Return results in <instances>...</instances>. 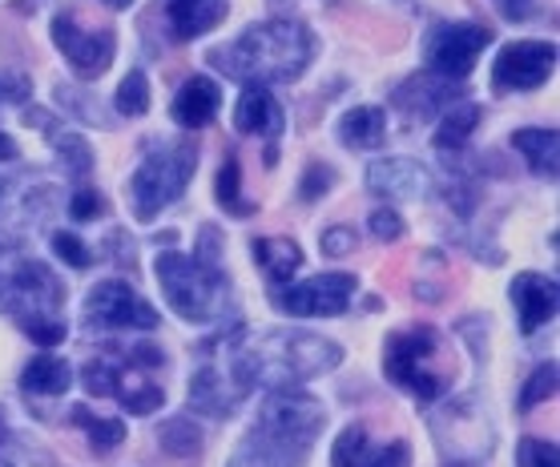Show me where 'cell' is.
I'll list each match as a JSON object with an SVG mask.
<instances>
[{
  "instance_id": "ffe728a7",
  "label": "cell",
  "mask_w": 560,
  "mask_h": 467,
  "mask_svg": "<svg viewBox=\"0 0 560 467\" xmlns=\"http://www.w3.org/2000/svg\"><path fill=\"white\" fill-rule=\"evenodd\" d=\"M557 145L560 133L557 129H516L512 133V150L521 153L528 170L540 177H557Z\"/></svg>"
},
{
  "instance_id": "e575fe53",
  "label": "cell",
  "mask_w": 560,
  "mask_h": 467,
  "mask_svg": "<svg viewBox=\"0 0 560 467\" xmlns=\"http://www.w3.org/2000/svg\"><path fill=\"white\" fill-rule=\"evenodd\" d=\"M226 467H291V464H287V459H279L270 447H262L258 440H250V435H246V440L238 443V452L230 455Z\"/></svg>"
},
{
  "instance_id": "e0dca14e",
  "label": "cell",
  "mask_w": 560,
  "mask_h": 467,
  "mask_svg": "<svg viewBox=\"0 0 560 467\" xmlns=\"http://www.w3.org/2000/svg\"><path fill=\"white\" fill-rule=\"evenodd\" d=\"M234 129L246 133V138H255V133H262V138H279L282 109H279V102L270 97L267 85L243 89V97H238V105H234Z\"/></svg>"
},
{
  "instance_id": "d6986e66",
  "label": "cell",
  "mask_w": 560,
  "mask_h": 467,
  "mask_svg": "<svg viewBox=\"0 0 560 467\" xmlns=\"http://www.w3.org/2000/svg\"><path fill=\"white\" fill-rule=\"evenodd\" d=\"M339 141L347 150H380L387 141V117L375 105H359L351 114H343L339 121Z\"/></svg>"
},
{
  "instance_id": "4316f807",
  "label": "cell",
  "mask_w": 560,
  "mask_h": 467,
  "mask_svg": "<svg viewBox=\"0 0 560 467\" xmlns=\"http://www.w3.org/2000/svg\"><path fill=\"white\" fill-rule=\"evenodd\" d=\"M218 206L238 218L255 214V202H246L243 186H238V157H234V153H226V162L218 170Z\"/></svg>"
},
{
  "instance_id": "484cf974",
  "label": "cell",
  "mask_w": 560,
  "mask_h": 467,
  "mask_svg": "<svg viewBox=\"0 0 560 467\" xmlns=\"http://www.w3.org/2000/svg\"><path fill=\"white\" fill-rule=\"evenodd\" d=\"M69 423H77V428L90 435L93 452H109V447H117V443L126 440V423H121V419L93 416L85 407H73V411H69Z\"/></svg>"
},
{
  "instance_id": "7dc6e473",
  "label": "cell",
  "mask_w": 560,
  "mask_h": 467,
  "mask_svg": "<svg viewBox=\"0 0 560 467\" xmlns=\"http://www.w3.org/2000/svg\"><path fill=\"white\" fill-rule=\"evenodd\" d=\"M0 440H9V428H4V407H0Z\"/></svg>"
},
{
  "instance_id": "bcb514c9",
  "label": "cell",
  "mask_w": 560,
  "mask_h": 467,
  "mask_svg": "<svg viewBox=\"0 0 560 467\" xmlns=\"http://www.w3.org/2000/svg\"><path fill=\"white\" fill-rule=\"evenodd\" d=\"M105 4H109V9H129L133 0H105Z\"/></svg>"
},
{
  "instance_id": "7c38bea8",
  "label": "cell",
  "mask_w": 560,
  "mask_h": 467,
  "mask_svg": "<svg viewBox=\"0 0 560 467\" xmlns=\"http://www.w3.org/2000/svg\"><path fill=\"white\" fill-rule=\"evenodd\" d=\"M557 65V45L548 40H516L509 49H500L497 65H492V85L524 93V89H540L552 77Z\"/></svg>"
},
{
  "instance_id": "cb8c5ba5",
  "label": "cell",
  "mask_w": 560,
  "mask_h": 467,
  "mask_svg": "<svg viewBox=\"0 0 560 467\" xmlns=\"http://www.w3.org/2000/svg\"><path fill=\"white\" fill-rule=\"evenodd\" d=\"M476 126H480V105L476 102L447 105L444 117H440V129H435V150H459Z\"/></svg>"
},
{
  "instance_id": "ac0fdd59",
  "label": "cell",
  "mask_w": 560,
  "mask_h": 467,
  "mask_svg": "<svg viewBox=\"0 0 560 467\" xmlns=\"http://www.w3.org/2000/svg\"><path fill=\"white\" fill-rule=\"evenodd\" d=\"M218 105H222V89H218L210 77H190V81L178 89L174 105H170V117H174L182 129H202L214 121Z\"/></svg>"
},
{
  "instance_id": "836d02e7",
  "label": "cell",
  "mask_w": 560,
  "mask_h": 467,
  "mask_svg": "<svg viewBox=\"0 0 560 467\" xmlns=\"http://www.w3.org/2000/svg\"><path fill=\"white\" fill-rule=\"evenodd\" d=\"M52 254H57V258H65L73 270H90V266H93V250L77 238V234H69V230H57V234H52Z\"/></svg>"
},
{
  "instance_id": "7a4b0ae2",
  "label": "cell",
  "mask_w": 560,
  "mask_h": 467,
  "mask_svg": "<svg viewBox=\"0 0 560 467\" xmlns=\"http://www.w3.org/2000/svg\"><path fill=\"white\" fill-rule=\"evenodd\" d=\"M250 392H255V371H250L246 327L234 323L198 347V371L190 375V407L198 416L226 419L230 411H238V404Z\"/></svg>"
},
{
  "instance_id": "f6af8a7d",
  "label": "cell",
  "mask_w": 560,
  "mask_h": 467,
  "mask_svg": "<svg viewBox=\"0 0 560 467\" xmlns=\"http://www.w3.org/2000/svg\"><path fill=\"white\" fill-rule=\"evenodd\" d=\"M16 141L9 138V133H0V162H16Z\"/></svg>"
},
{
  "instance_id": "4fadbf2b",
  "label": "cell",
  "mask_w": 560,
  "mask_h": 467,
  "mask_svg": "<svg viewBox=\"0 0 560 467\" xmlns=\"http://www.w3.org/2000/svg\"><path fill=\"white\" fill-rule=\"evenodd\" d=\"M459 102V85L440 73H420L411 77L408 85L395 89V109L408 121H432L435 114H444L447 105Z\"/></svg>"
},
{
  "instance_id": "ab89813d",
  "label": "cell",
  "mask_w": 560,
  "mask_h": 467,
  "mask_svg": "<svg viewBox=\"0 0 560 467\" xmlns=\"http://www.w3.org/2000/svg\"><path fill=\"white\" fill-rule=\"evenodd\" d=\"M368 226L380 242H399V238H404V230H408V226H404V218L395 214L392 206H387V210H375V214L368 218Z\"/></svg>"
},
{
  "instance_id": "60d3db41",
  "label": "cell",
  "mask_w": 560,
  "mask_h": 467,
  "mask_svg": "<svg viewBox=\"0 0 560 467\" xmlns=\"http://www.w3.org/2000/svg\"><path fill=\"white\" fill-rule=\"evenodd\" d=\"M69 214H73V222H90V218L105 214V198L97 190H77L69 198Z\"/></svg>"
},
{
  "instance_id": "b9f144b4",
  "label": "cell",
  "mask_w": 560,
  "mask_h": 467,
  "mask_svg": "<svg viewBox=\"0 0 560 467\" xmlns=\"http://www.w3.org/2000/svg\"><path fill=\"white\" fill-rule=\"evenodd\" d=\"M355 230L351 226H331L327 230V234H323V242H318V246H323V254H331V258H343V254H351L355 250Z\"/></svg>"
},
{
  "instance_id": "74e56055",
  "label": "cell",
  "mask_w": 560,
  "mask_h": 467,
  "mask_svg": "<svg viewBox=\"0 0 560 467\" xmlns=\"http://www.w3.org/2000/svg\"><path fill=\"white\" fill-rule=\"evenodd\" d=\"M359 467H408V443L395 440V443H383V447H368Z\"/></svg>"
},
{
  "instance_id": "8992f818",
  "label": "cell",
  "mask_w": 560,
  "mask_h": 467,
  "mask_svg": "<svg viewBox=\"0 0 560 467\" xmlns=\"http://www.w3.org/2000/svg\"><path fill=\"white\" fill-rule=\"evenodd\" d=\"M194 170H198V145L182 141L174 150L150 153L145 162L133 170L129 177V198H133V214L141 222L158 218L166 206H174L182 198V190L190 186Z\"/></svg>"
},
{
  "instance_id": "277c9868",
  "label": "cell",
  "mask_w": 560,
  "mask_h": 467,
  "mask_svg": "<svg viewBox=\"0 0 560 467\" xmlns=\"http://www.w3.org/2000/svg\"><path fill=\"white\" fill-rule=\"evenodd\" d=\"M153 275L162 282V294L174 306V315H182L186 323H214L226 315L230 282L218 270V262H206L198 254L190 258V254L166 250L158 254Z\"/></svg>"
},
{
  "instance_id": "c3c4849f",
  "label": "cell",
  "mask_w": 560,
  "mask_h": 467,
  "mask_svg": "<svg viewBox=\"0 0 560 467\" xmlns=\"http://www.w3.org/2000/svg\"><path fill=\"white\" fill-rule=\"evenodd\" d=\"M0 206H4V182H0Z\"/></svg>"
},
{
  "instance_id": "6da1fadb",
  "label": "cell",
  "mask_w": 560,
  "mask_h": 467,
  "mask_svg": "<svg viewBox=\"0 0 560 467\" xmlns=\"http://www.w3.org/2000/svg\"><path fill=\"white\" fill-rule=\"evenodd\" d=\"M315 40L299 21H262L250 25L243 37L214 52L218 69L243 85H287L299 81L311 65Z\"/></svg>"
},
{
  "instance_id": "5b68a950",
  "label": "cell",
  "mask_w": 560,
  "mask_h": 467,
  "mask_svg": "<svg viewBox=\"0 0 560 467\" xmlns=\"http://www.w3.org/2000/svg\"><path fill=\"white\" fill-rule=\"evenodd\" d=\"M327 423V411L318 399L299 392H270L262 411H258V423L250 428V440H258L262 447L287 459L291 467H299L306 459V452L315 447L318 431Z\"/></svg>"
},
{
  "instance_id": "83f0119b",
  "label": "cell",
  "mask_w": 560,
  "mask_h": 467,
  "mask_svg": "<svg viewBox=\"0 0 560 467\" xmlns=\"http://www.w3.org/2000/svg\"><path fill=\"white\" fill-rule=\"evenodd\" d=\"M117 114L121 117H145L150 114V81L141 69H129V77L117 89Z\"/></svg>"
},
{
  "instance_id": "681fc988",
  "label": "cell",
  "mask_w": 560,
  "mask_h": 467,
  "mask_svg": "<svg viewBox=\"0 0 560 467\" xmlns=\"http://www.w3.org/2000/svg\"><path fill=\"white\" fill-rule=\"evenodd\" d=\"M170 4H194V0H170Z\"/></svg>"
},
{
  "instance_id": "f907efd6",
  "label": "cell",
  "mask_w": 560,
  "mask_h": 467,
  "mask_svg": "<svg viewBox=\"0 0 560 467\" xmlns=\"http://www.w3.org/2000/svg\"><path fill=\"white\" fill-rule=\"evenodd\" d=\"M0 467H13V464H9V459H0Z\"/></svg>"
},
{
  "instance_id": "603a6c76",
  "label": "cell",
  "mask_w": 560,
  "mask_h": 467,
  "mask_svg": "<svg viewBox=\"0 0 560 467\" xmlns=\"http://www.w3.org/2000/svg\"><path fill=\"white\" fill-rule=\"evenodd\" d=\"M69 380H73V371H69V363L57 359V354H37V359L21 371V387H25L28 395H61V392H69Z\"/></svg>"
},
{
  "instance_id": "f35d334b",
  "label": "cell",
  "mask_w": 560,
  "mask_h": 467,
  "mask_svg": "<svg viewBox=\"0 0 560 467\" xmlns=\"http://www.w3.org/2000/svg\"><path fill=\"white\" fill-rule=\"evenodd\" d=\"M33 97V81L25 73H13V69H0V102L4 105H21Z\"/></svg>"
},
{
  "instance_id": "9a60e30c",
  "label": "cell",
  "mask_w": 560,
  "mask_h": 467,
  "mask_svg": "<svg viewBox=\"0 0 560 467\" xmlns=\"http://www.w3.org/2000/svg\"><path fill=\"white\" fill-rule=\"evenodd\" d=\"M512 306L521 315L524 335H536V330L557 318V278L548 275H516L512 278Z\"/></svg>"
},
{
  "instance_id": "d590c367",
  "label": "cell",
  "mask_w": 560,
  "mask_h": 467,
  "mask_svg": "<svg viewBox=\"0 0 560 467\" xmlns=\"http://www.w3.org/2000/svg\"><path fill=\"white\" fill-rule=\"evenodd\" d=\"M516 464H521V467H560L557 443L524 440L521 447H516Z\"/></svg>"
},
{
  "instance_id": "52a82bcc",
  "label": "cell",
  "mask_w": 560,
  "mask_h": 467,
  "mask_svg": "<svg viewBox=\"0 0 560 467\" xmlns=\"http://www.w3.org/2000/svg\"><path fill=\"white\" fill-rule=\"evenodd\" d=\"M435 354H440V335L432 327L416 330H395L387 339V354H383V371L392 375L399 387H408L411 395H420L423 404H432L444 395V375L428 371Z\"/></svg>"
},
{
  "instance_id": "44dd1931",
  "label": "cell",
  "mask_w": 560,
  "mask_h": 467,
  "mask_svg": "<svg viewBox=\"0 0 560 467\" xmlns=\"http://www.w3.org/2000/svg\"><path fill=\"white\" fill-rule=\"evenodd\" d=\"M170 33L178 40L202 37L206 28H214L226 16V0H194V4H170Z\"/></svg>"
},
{
  "instance_id": "3957f363",
  "label": "cell",
  "mask_w": 560,
  "mask_h": 467,
  "mask_svg": "<svg viewBox=\"0 0 560 467\" xmlns=\"http://www.w3.org/2000/svg\"><path fill=\"white\" fill-rule=\"evenodd\" d=\"M343 363L339 342L311 335V330H275L267 339L250 342V371L255 387L287 392L306 380H318L323 371H335Z\"/></svg>"
},
{
  "instance_id": "9c48e42d",
  "label": "cell",
  "mask_w": 560,
  "mask_h": 467,
  "mask_svg": "<svg viewBox=\"0 0 560 467\" xmlns=\"http://www.w3.org/2000/svg\"><path fill=\"white\" fill-rule=\"evenodd\" d=\"M359 282L355 275H343V270H335V275H315L299 282V287H279L275 291V306H279L282 315H294V318H331V315H343L351 299H355Z\"/></svg>"
},
{
  "instance_id": "8d00e7d4",
  "label": "cell",
  "mask_w": 560,
  "mask_h": 467,
  "mask_svg": "<svg viewBox=\"0 0 560 467\" xmlns=\"http://www.w3.org/2000/svg\"><path fill=\"white\" fill-rule=\"evenodd\" d=\"M331 186H335V170H331V165L315 162L311 170H306L303 182H299V198H303V202H318V198L331 190Z\"/></svg>"
},
{
  "instance_id": "d6a6232c",
  "label": "cell",
  "mask_w": 560,
  "mask_h": 467,
  "mask_svg": "<svg viewBox=\"0 0 560 467\" xmlns=\"http://www.w3.org/2000/svg\"><path fill=\"white\" fill-rule=\"evenodd\" d=\"M557 392V363H545L533 371V380L524 383L521 392V411H533L540 399H548V395Z\"/></svg>"
},
{
  "instance_id": "1f68e13d",
  "label": "cell",
  "mask_w": 560,
  "mask_h": 467,
  "mask_svg": "<svg viewBox=\"0 0 560 467\" xmlns=\"http://www.w3.org/2000/svg\"><path fill=\"white\" fill-rule=\"evenodd\" d=\"M117 375H121V366H117L114 359H90L85 371H81V380H85V392L90 395H114Z\"/></svg>"
},
{
  "instance_id": "ba28073f",
  "label": "cell",
  "mask_w": 560,
  "mask_h": 467,
  "mask_svg": "<svg viewBox=\"0 0 560 467\" xmlns=\"http://www.w3.org/2000/svg\"><path fill=\"white\" fill-rule=\"evenodd\" d=\"M492 45V33L485 25H471V21H459V25H435L423 40V65L428 73H440L447 81H464L471 73L476 57Z\"/></svg>"
},
{
  "instance_id": "30bf717a",
  "label": "cell",
  "mask_w": 560,
  "mask_h": 467,
  "mask_svg": "<svg viewBox=\"0 0 560 467\" xmlns=\"http://www.w3.org/2000/svg\"><path fill=\"white\" fill-rule=\"evenodd\" d=\"M85 323L90 327H138V330H153L162 318L145 299H138V291L121 282V278H109V282H97L85 299Z\"/></svg>"
},
{
  "instance_id": "f546056e",
  "label": "cell",
  "mask_w": 560,
  "mask_h": 467,
  "mask_svg": "<svg viewBox=\"0 0 560 467\" xmlns=\"http://www.w3.org/2000/svg\"><path fill=\"white\" fill-rule=\"evenodd\" d=\"M368 447H371L368 428L351 423V428H343V435L335 440V447H331V467H359V464H363V455H368Z\"/></svg>"
},
{
  "instance_id": "5bb4252c",
  "label": "cell",
  "mask_w": 560,
  "mask_h": 467,
  "mask_svg": "<svg viewBox=\"0 0 560 467\" xmlns=\"http://www.w3.org/2000/svg\"><path fill=\"white\" fill-rule=\"evenodd\" d=\"M368 190L380 198H423L432 190V174L411 157H380L368 165Z\"/></svg>"
},
{
  "instance_id": "f1b7e54d",
  "label": "cell",
  "mask_w": 560,
  "mask_h": 467,
  "mask_svg": "<svg viewBox=\"0 0 560 467\" xmlns=\"http://www.w3.org/2000/svg\"><path fill=\"white\" fill-rule=\"evenodd\" d=\"M158 440H162V447L170 455H178V459L198 455V447H202V435H198V428H194L190 419H170V423H162Z\"/></svg>"
},
{
  "instance_id": "2e32d148",
  "label": "cell",
  "mask_w": 560,
  "mask_h": 467,
  "mask_svg": "<svg viewBox=\"0 0 560 467\" xmlns=\"http://www.w3.org/2000/svg\"><path fill=\"white\" fill-rule=\"evenodd\" d=\"M25 121L45 133V141H49L52 150H57V157H61V165H69V174H77V177L90 174V170H93L90 141L77 138L73 129H65L61 121H57L52 114H45V109H25Z\"/></svg>"
},
{
  "instance_id": "d4e9b609",
  "label": "cell",
  "mask_w": 560,
  "mask_h": 467,
  "mask_svg": "<svg viewBox=\"0 0 560 467\" xmlns=\"http://www.w3.org/2000/svg\"><path fill=\"white\" fill-rule=\"evenodd\" d=\"M114 395L121 399V407H126L129 416H150V411H158V407L166 404V392H162V387L126 375V366H121V375H117Z\"/></svg>"
},
{
  "instance_id": "7bdbcfd3",
  "label": "cell",
  "mask_w": 560,
  "mask_h": 467,
  "mask_svg": "<svg viewBox=\"0 0 560 467\" xmlns=\"http://www.w3.org/2000/svg\"><path fill=\"white\" fill-rule=\"evenodd\" d=\"M57 97H61V105H69V109H77V114L85 117V121H97V126H105V114H102V109H97V105L85 102L90 93H77V89L57 85Z\"/></svg>"
},
{
  "instance_id": "7402d4cb",
  "label": "cell",
  "mask_w": 560,
  "mask_h": 467,
  "mask_svg": "<svg viewBox=\"0 0 560 467\" xmlns=\"http://www.w3.org/2000/svg\"><path fill=\"white\" fill-rule=\"evenodd\" d=\"M255 262L267 270V278L275 287H287V282L299 275V266H303V250H299V242H291V238H258Z\"/></svg>"
},
{
  "instance_id": "4dcf8cb0",
  "label": "cell",
  "mask_w": 560,
  "mask_h": 467,
  "mask_svg": "<svg viewBox=\"0 0 560 467\" xmlns=\"http://www.w3.org/2000/svg\"><path fill=\"white\" fill-rule=\"evenodd\" d=\"M21 330H25L33 342H40V347H57V342H65V335H69V327H65L57 315H25L21 318Z\"/></svg>"
},
{
  "instance_id": "ee69618b",
  "label": "cell",
  "mask_w": 560,
  "mask_h": 467,
  "mask_svg": "<svg viewBox=\"0 0 560 467\" xmlns=\"http://www.w3.org/2000/svg\"><path fill=\"white\" fill-rule=\"evenodd\" d=\"M500 9V16H509V21H521V16H528V9H533V0H492Z\"/></svg>"
},
{
  "instance_id": "8fae6325",
  "label": "cell",
  "mask_w": 560,
  "mask_h": 467,
  "mask_svg": "<svg viewBox=\"0 0 560 467\" xmlns=\"http://www.w3.org/2000/svg\"><path fill=\"white\" fill-rule=\"evenodd\" d=\"M52 40L69 57L77 77H102L117 49V37L109 28H81L69 13L52 16Z\"/></svg>"
}]
</instances>
